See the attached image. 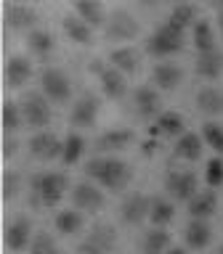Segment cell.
I'll return each mask as SVG.
<instances>
[{
	"mask_svg": "<svg viewBox=\"0 0 223 254\" xmlns=\"http://www.w3.org/2000/svg\"><path fill=\"white\" fill-rule=\"evenodd\" d=\"M181 82H183V69L178 66V64L159 61V64L151 66V85H154L157 90H165V93L178 90Z\"/></svg>",
	"mask_w": 223,
	"mask_h": 254,
	"instance_id": "cell-16",
	"label": "cell"
},
{
	"mask_svg": "<svg viewBox=\"0 0 223 254\" xmlns=\"http://www.w3.org/2000/svg\"><path fill=\"white\" fill-rule=\"evenodd\" d=\"M205 180H207V186H210V188H221L223 186V156L221 154H215L210 162H207Z\"/></svg>",
	"mask_w": 223,
	"mask_h": 254,
	"instance_id": "cell-39",
	"label": "cell"
},
{
	"mask_svg": "<svg viewBox=\"0 0 223 254\" xmlns=\"http://www.w3.org/2000/svg\"><path fill=\"white\" fill-rule=\"evenodd\" d=\"M85 175L99 183L104 190H112V193L125 190L127 186H130V180H133L130 164L122 162V159H117V156H107V154L91 159L88 167H85Z\"/></svg>",
	"mask_w": 223,
	"mask_h": 254,
	"instance_id": "cell-1",
	"label": "cell"
},
{
	"mask_svg": "<svg viewBox=\"0 0 223 254\" xmlns=\"http://www.w3.org/2000/svg\"><path fill=\"white\" fill-rule=\"evenodd\" d=\"M183 43H186V32L173 27V24H162L149 35L146 40V53L154 56V59H167V56L183 51Z\"/></svg>",
	"mask_w": 223,
	"mask_h": 254,
	"instance_id": "cell-3",
	"label": "cell"
},
{
	"mask_svg": "<svg viewBox=\"0 0 223 254\" xmlns=\"http://www.w3.org/2000/svg\"><path fill=\"white\" fill-rule=\"evenodd\" d=\"M21 114H24V122H27L32 130H43V127L51 125L53 119V111L48 106V98L43 93H27L21 98Z\"/></svg>",
	"mask_w": 223,
	"mask_h": 254,
	"instance_id": "cell-6",
	"label": "cell"
},
{
	"mask_svg": "<svg viewBox=\"0 0 223 254\" xmlns=\"http://www.w3.org/2000/svg\"><path fill=\"white\" fill-rule=\"evenodd\" d=\"M210 5L215 8V11H223V0H210Z\"/></svg>",
	"mask_w": 223,
	"mask_h": 254,
	"instance_id": "cell-46",
	"label": "cell"
},
{
	"mask_svg": "<svg viewBox=\"0 0 223 254\" xmlns=\"http://www.w3.org/2000/svg\"><path fill=\"white\" fill-rule=\"evenodd\" d=\"M141 32V24L135 21V16L125 8H114L107 16V24H104V37L109 43H127V40H135Z\"/></svg>",
	"mask_w": 223,
	"mask_h": 254,
	"instance_id": "cell-4",
	"label": "cell"
},
{
	"mask_svg": "<svg viewBox=\"0 0 223 254\" xmlns=\"http://www.w3.org/2000/svg\"><path fill=\"white\" fill-rule=\"evenodd\" d=\"M197 106L207 117H221L223 114V87L207 85L197 93Z\"/></svg>",
	"mask_w": 223,
	"mask_h": 254,
	"instance_id": "cell-26",
	"label": "cell"
},
{
	"mask_svg": "<svg viewBox=\"0 0 223 254\" xmlns=\"http://www.w3.org/2000/svg\"><path fill=\"white\" fill-rule=\"evenodd\" d=\"M173 238L170 233H167L165 228H151L146 236H143V244H141V249L143 254H167L173 249Z\"/></svg>",
	"mask_w": 223,
	"mask_h": 254,
	"instance_id": "cell-29",
	"label": "cell"
},
{
	"mask_svg": "<svg viewBox=\"0 0 223 254\" xmlns=\"http://www.w3.org/2000/svg\"><path fill=\"white\" fill-rule=\"evenodd\" d=\"M151 201H154V198H149L146 193H141V190L127 193L122 198V204H119V217H122V222L125 225H141L143 220H149Z\"/></svg>",
	"mask_w": 223,
	"mask_h": 254,
	"instance_id": "cell-9",
	"label": "cell"
},
{
	"mask_svg": "<svg viewBox=\"0 0 223 254\" xmlns=\"http://www.w3.org/2000/svg\"><path fill=\"white\" fill-rule=\"evenodd\" d=\"M72 204H75L77 212L85 214H99L107 204V196H104L101 188H96L93 183H77L72 188Z\"/></svg>",
	"mask_w": 223,
	"mask_h": 254,
	"instance_id": "cell-10",
	"label": "cell"
},
{
	"mask_svg": "<svg viewBox=\"0 0 223 254\" xmlns=\"http://www.w3.org/2000/svg\"><path fill=\"white\" fill-rule=\"evenodd\" d=\"M218 254H223V246H218Z\"/></svg>",
	"mask_w": 223,
	"mask_h": 254,
	"instance_id": "cell-49",
	"label": "cell"
},
{
	"mask_svg": "<svg viewBox=\"0 0 223 254\" xmlns=\"http://www.w3.org/2000/svg\"><path fill=\"white\" fill-rule=\"evenodd\" d=\"M99 111H101L99 95L83 93L75 103H72L69 122H72V127H93V125H96V119H99Z\"/></svg>",
	"mask_w": 223,
	"mask_h": 254,
	"instance_id": "cell-13",
	"label": "cell"
},
{
	"mask_svg": "<svg viewBox=\"0 0 223 254\" xmlns=\"http://www.w3.org/2000/svg\"><path fill=\"white\" fill-rule=\"evenodd\" d=\"M159 3H162V0H138L141 8H157Z\"/></svg>",
	"mask_w": 223,
	"mask_h": 254,
	"instance_id": "cell-44",
	"label": "cell"
},
{
	"mask_svg": "<svg viewBox=\"0 0 223 254\" xmlns=\"http://www.w3.org/2000/svg\"><path fill=\"white\" fill-rule=\"evenodd\" d=\"M61 29H64V35H67L72 43H77V45H91L93 43V27L85 24L80 16H64Z\"/></svg>",
	"mask_w": 223,
	"mask_h": 254,
	"instance_id": "cell-27",
	"label": "cell"
},
{
	"mask_svg": "<svg viewBox=\"0 0 223 254\" xmlns=\"http://www.w3.org/2000/svg\"><path fill=\"white\" fill-rule=\"evenodd\" d=\"M183 238H186V246L189 249H207L213 241V228H210V222L207 220H194L191 217L189 220V225L186 230H183Z\"/></svg>",
	"mask_w": 223,
	"mask_h": 254,
	"instance_id": "cell-22",
	"label": "cell"
},
{
	"mask_svg": "<svg viewBox=\"0 0 223 254\" xmlns=\"http://www.w3.org/2000/svg\"><path fill=\"white\" fill-rule=\"evenodd\" d=\"M32 77V64L24 56H11L5 61V85L8 87H21Z\"/></svg>",
	"mask_w": 223,
	"mask_h": 254,
	"instance_id": "cell-28",
	"label": "cell"
},
{
	"mask_svg": "<svg viewBox=\"0 0 223 254\" xmlns=\"http://www.w3.org/2000/svg\"><path fill=\"white\" fill-rule=\"evenodd\" d=\"M99 82H101L104 95L112 98V101H119V98H125V95H127V79H125L122 71L114 69L112 64L99 74Z\"/></svg>",
	"mask_w": 223,
	"mask_h": 254,
	"instance_id": "cell-19",
	"label": "cell"
},
{
	"mask_svg": "<svg viewBox=\"0 0 223 254\" xmlns=\"http://www.w3.org/2000/svg\"><path fill=\"white\" fill-rule=\"evenodd\" d=\"M117 246V230L109 222H99L91 228L83 241L77 246V254H109Z\"/></svg>",
	"mask_w": 223,
	"mask_h": 254,
	"instance_id": "cell-5",
	"label": "cell"
},
{
	"mask_svg": "<svg viewBox=\"0 0 223 254\" xmlns=\"http://www.w3.org/2000/svg\"><path fill=\"white\" fill-rule=\"evenodd\" d=\"M109 64L114 69H119L122 74H135L141 69V51H135L133 45H122V48H114L109 53Z\"/></svg>",
	"mask_w": 223,
	"mask_h": 254,
	"instance_id": "cell-21",
	"label": "cell"
},
{
	"mask_svg": "<svg viewBox=\"0 0 223 254\" xmlns=\"http://www.w3.org/2000/svg\"><path fill=\"white\" fill-rule=\"evenodd\" d=\"M16 151H19V140H16L13 135H5V138H3V156L11 159Z\"/></svg>",
	"mask_w": 223,
	"mask_h": 254,
	"instance_id": "cell-41",
	"label": "cell"
},
{
	"mask_svg": "<svg viewBox=\"0 0 223 254\" xmlns=\"http://www.w3.org/2000/svg\"><path fill=\"white\" fill-rule=\"evenodd\" d=\"M32 238H35V233H32V222L29 217H16L11 225L5 228V246L11 252H24L29 249Z\"/></svg>",
	"mask_w": 223,
	"mask_h": 254,
	"instance_id": "cell-17",
	"label": "cell"
},
{
	"mask_svg": "<svg viewBox=\"0 0 223 254\" xmlns=\"http://www.w3.org/2000/svg\"><path fill=\"white\" fill-rule=\"evenodd\" d=\"M202 146H205V138L197 132H183L181 138H175V146H173V156L175 159H183V162H197L202 156Z\"/></svg>",
	"mask_w": 223,
	"mask_h": 254,
	"instance_id": "cell-20",
	"label": "cell"
},
{
	"mask_svg": "<svg viewBox=\"0 0 223 254\" xmlns=\"http://www.w3.org/2000/svg\"><path fill=\"white\" fill-rule=\"evenodd\" d=\"M40 93L53 103H67L69 95H72V82L61 69L48 66V69H43V74H40Z\"/></svg>",
	"mask_w": 223,
	"mask_h": 254,
	"instance_id": "cell-7",
	"label": "cell"
},
{
	"mask_svg": "<svg viewBox=\"0 0 223 254\" xmlns=\"http://www.w3.org/2000/svg\"><path fill=\"white\" fill-rule=\"evenodd\" d=\"M202 138L210 148H215V154L223 156V125L218 122H205L202 125Z\"/></svg>",
	"mask_w": 223,
	"mask_h": 254,
	"instance_id": "cell-38",
	"label": "cell"
},
{
	"mask_svg": "<svg viewBox=\"0 0 223 254\" xmlns=\"http://www.w3.org/2000/svg\"><path fill=\"white\" fill-rule=\"evenodd\" d=\"M151 225L154 228H165L175 220V204L170 198H154L151 201V214H149Z\"/></svg>",
	"mask_w": 223,
	"mask_h": 254,
	"instance_id": "cell-31",
	"label": "cell"
},
{
	"mask_svg": "<svg viewBox=\"0 0 223 254\" xmlns=\"http://www.w3.org/2000/svg\"><path fill=\"white\" fill-rule=\"evenodd\" d=\"M167 254H189V252H186V249H181V246H173V249L167 252Z\"/></svg>",
	"mask_w": 223,
	"mask_h": 254,
	"instance_id": "cell-47",
	"label": "cell"
},
{
	"mask_svg": "<svg viewBox=\"0 0 223 254\" xmlns=\"http://www.w3.org/2000/svg\"><path fill=\"white\" fill-rule=\"evenodd\" d=\"M186 132V119L178 111H162L149 127V138H181Z\"/></svg>",
	"mask_w": 223,
	"mask_h": 254,
	"instance_id": "cell-15",
	"label": "cell"
},
{
	"mask_svg": "<svg viewBox=\"0 0 223 254\" xmlns=\"http://www.w3.org/2000/svg\"><path fill=\"white\" fill-rule=\"evenodd\" d=\"M3 19H5V27L13 29V32H32L35 24L40 21L37 11L27 3H8L5 11H3Z\"/></svg>",
	"mask_w": 223,
	"mask_h": 254,
	"instance_id": "cell-14",
	"label": "cell"
},
{
	"mask_svg": "<svg viewBox=\"0 0 223 254\" xmlns=\"http://www.w3.org/2000/svg\"><path fill=\"white\" fill-rule=\"evenodd\" d=\"M107 66H109V64H104L101 59H96V61H91V64H88V71H93V74L99 77V74H101V71L107 69Z\"/></svg>",
	"mask_w": 223,
	"mask_h": 254,
	"instance_id": "cell-42",
	"label": "cell"
},
{
	"mask_svg": "<svg viewBox=\"0 0 223 254\" xmlns=\"http://www.w3.org/2000/svg\"><path fill=\"white\" fill-rule=\"evenodd\" d=\"M133 140H135L133 130H127V127H114V130H107L104 135H99L96 148H99L101 154H114V151H125Z\"/></svg>",
	"mask_w": 223,
	"mask_h": 254,
	"instance_id": "cell-18",
	"label": "cell"
},
{
	"mask_svg": "<svg viewBox=\"0 0 223 254\" xmlns=\"http://www.w3.org/2000/svg\"><path fill=\"white\" fill-rule=\"evenodd\" d=\"M64 151V140L56 132L40 130L29 138V154L37 159V162H53V159H61Z\"/></svg>",
	"mask_w": 223,
	"mask_h": 254,
	"instance_id": "cell-11",
	"label": "cell"
},
{
	"mask_svg": "<svg viewBox=\"0 0 223 254\" xmlns=\"http://www.w3.org/2000/svg\"><path fill=\"white\" fill-rule=\"evenodd\" d=\"M21 122H24L21 103L5 101V103H3V132H5V135H13V132L21 127Z\"/></svg>",
	"mask_w": 223,
	"mask_h": 254,
	"instance_id": "cell-37",
	"label": "cell"
},
{
	"mask_svg": "<svg viewBox=\"0 0 223 254\" xmlns=\"http://www.w3.org/2000/svg\"><path fill=\"white\" fill-rule=\"evenodd\" d=\"M218 212V193L215 190H197L189 201V214L194 220H207Z\"/></svg>",
	"mask_w": 223,
	"mask_h": 254,
	"instance_id": "cell-24",
	"label": "cell"
},
{
	"mask_svg": "<svg viewBox=\"0 0 223 254\" xmlns=\"http://www.w3.org/2000/svg\"><path fill=\"white\" fill-rule=\"evenodd\" d=\"M29 254H64V252H61L59 241L48 230H37L32 244H29Z\"/></svg>",
	"mask_w": 223,
	"mask_h": 254,
	"instance_id": "cell-36",
	"label": "cell"
},
{
	"mask_svg": "<svg viewBox=\"0 0 223 254\" xmlns=\"http://www.w3.org/2000/svg\"><path fill=\"white\" fill-rule=\"evenodd\" d=\"M27 45L35 56H48L56 48V37L48 29H32L27 32Z\"/></svg>",
	"mask_w": 223,
	"mask_h": 254,
	"instance_id": "cell-34",
	"label": "cell"
},
{
	"mask_svg": "<svg viewBox=\"0 0 223 254\" xmlns=\"http://www.w3.org/2000/svg\"><path fill=\"white\" fill-rule=\"evenodd\" d=\"M85 151V138L80 132H69L64 138V151H61V162L64 164H77L80 156Z\"/></svg>",
	"mask_w": 223,
	"mask_h": 254,
	"instance_id": "cell-35",
	"label": "cell"
},
{
	"mask_svg": "<svg viewBox=\"0 0 223 254\" xmlns=\"http://www.w3.org/2000/svg\"><path fill=\"white\" fill-rule=\"evenodd\" d=\"M11 3H27V5H29V3H32V0H11Z\"/></svg>",
	"mask_w": 223,
	"mask_h": 254,
	"instance_id": "cell-48",
	"label": "cell"
},
{
	"mask_svg": "<svg viewBox=\"0 0 223 254\" xmlns=\"http://www.w3.org/2000/svg\"><path fill=\"white\" fill-rule=\"evenodd\" d=\"M199 21V16H197V8L194 3H175L173 5V11L170 16H167V24H173V27H178V29H194V24Z\"/></svg>",
	"mask_w": 223,
	"mask_h": 254,
	"instance_id": "cell-30",
	"label": "cell"
},
{
	"mask_svg": "<svg viewBox=\"0 0 223 254\" xmlns=\"http://www.w3.org/2000/svg\"><path fill=\"white\" fill-rule=\"evenodd\" d=\"M75 16H80L85 24H91L93 29H99L107 24V8L101 0H75Z\"/></svg>",
	"mask_w": 223,
	"mask_h": 254,
	"instance_id": "cell-25",
	"label": "cell"
},
{
	"mask_svg": "<svg viewBox=\"0 0 223 254\" xmlns=\"http://www.w3.org/2000/svg\"><path fill=\"white\" fill-rule=\"evenodd\" d=\"M133 111L141 119H151V122L162 114V95L154 85H141L133 93Z\"/></svg>",
	"mask_w": 223,
	"mask_h": 254,
	"instance_id": "cell-12",
	"label": "cell"
},
{
	"mask_svg": "<svg viewBox=\"0 0 223 254\" xmlns=\"http://www.w3.org/2000/svg\"><path fill=\"white\" fill-rule=\"evenodd\" d=\"M191 40H194V45H197V53H202V51H213V48H218L215 45V32H213V24L207 21V19H199L194 24V29H191Z\"/></svg>",
	"mask_w": 223,
	"mask_h": 254,
	"instance_id": "cell-32",
	"label": "cell"
},
{
	"mask_svg": "<svg viewBox=\"0 0 223 254\" xmlns=\"http://www.w3.org/2000/svg\"><path fill=\"white\" fill-rule=\"evenodd\" d=\"M19 190H21V175L13 172V170H8L3 175V198H5V201H13V198L19 196Z\"/></svg>",
	"mask_w": 223,
	"mask_h": 254,
	"instance_id": "cell-40",
	"label": "cell"
},
{
	"mask_svg": "<svg viewBox=\"0 0 223 254\" xmlns=\"http://www.w3.org/2000/svg\"><path fill=\"white\" fill-rule=\"evenodd\" d=\"M69 190V178L64 172H40L29 180L32 206H56Z\"/></svg>",
	"mask_w": 223,
	"mask_h": 254,
	"instance_id": "cell-2",
	"label": "cell"
},
{
	"mask_svg": "<svg viewBox=\"0 0 223 254\" xmlns=\"http://www.w3.org/2000/svg\"><path fill=\"white\" fill-rule=\"evenodd\" d=\"M154 151H157V138L143 143V156H154Z\"/></svg>",
	"mask_w": 223,
	"mask_h": 254,
	"instance_id": "cell-43",
	"label": "cell"
},
{
	"mask_svg": "<svg viewBox=\"0 0 223 254\" xmlns=\"http://www.w3.org/2000/svg\"><path fill=\"white\" fill-rule=\"evenodd\" d=\"M194 69H197V74L202 77V79H218L223 74V53L218 51V48L197 53Z\"/></svg>",
	"mask_w": 223,
	"mask_h": 254,
	"instance_id": "cell-23",
	"label": "cell"
},
{
	"mask_svg": "<svg viewBox=\"0 0 223 254\" xmlns=\"http://www.w3.org/2000/svg\"><path fill=\"white\" fill-rule=\"evenodd\" d=\"M215 21H218V32L223 35V11H215Z\"/></svg>",
	"mask_w": 223,
	"mask_h": 254,
	"instance_id": "cell-45",
	"label": "cell"
},
{
	"mask_svg": "<svg viewBox=\"0 0 223 254\" xmlns=\"http://www.w3.org/2000/svg\"><path fill=\"white\" fill-rule=\"evenodd\" d=\"M85 225V220H83V212H77V209H64L56 214V230L64 236H75L80 233Z\"/></svg>",
	"mask_w": 223,
	"mask_h": 254,
	"instance_id": "cell-33",
	"label": "cell"
},
{
	"mask_svg": "<svg viewBox=\"0 0 223 254\" xmlns=\"http://www.w3.org/2000/svg\"><path fill=\"white\" fill-rule=\"evenodd\" d=\"M165 190L173 201H191V196L197 193V175L189 170H170L165 175Z\"/></svg>",
	"mask_w": 223,
	"mask_h": 254,
	"instance_id": "cell-8",
	"label": "cell"
}]
</instances>
